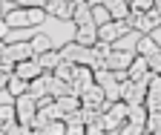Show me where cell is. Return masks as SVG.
<instances>
[{
  "instance_id": "cell-4",
  "label": "cell",
  "mask_w": 161,
  "mask_h": 135,
  "mask_svg": "<svg viewBox=\"0 0 161 135\" xmlns=\"http://www.w3.org/2000/svg\"><path fill=\"white\" fill-rule=\"evenodd\" d=\"M14 109H17V124L32 127L35 115H37V101L32 95H23V98H14Z\"/></svg>"
},
{
  "instance_id": "cell-2",
  "label": "cell",
  "mask_w": 161,
  "mask_h": 135,
  "mask_svg": "<svg viewBox=\"0 0 161 135\" xmlns=\"http://www.w3.org/2000/svg\"><path fill=\"white\" fill-rule=\"evenodd\" d=\"M0 57H3V61H12V63H23V61H32L37 55L32 49V40H26V43H6Z\"/></svg>"
},
{
  "instance_id": "cell-23",
  "label": "cell",
  "mask_w": 161,
  "mask_h": 135,
  "mask_svg": "<svg viewBox=\"0 0 161 135\" xmlns=\"http://www.w3.org/2000/svg\"><path fill=\"white\" fill-rule=\"evenodd\" d=\"M147 118H150L147 106H132V109H130V124H135V127H147Z\"/></svg>"
},
{
  "instance_id": "cell-44",
  "label": "cell",
  "mask_w": 161,
  "mask_h": 135,
  "mask_svg": "<svg viewBox=\"0 0 161 135\" xmlns=\"http://www.w3.org/2000/svg\"><path fill=\"white\" fill-rule=\"evenodd\" d=\"M69 3H78V0H69Z\"/></svg>"
},
{
  "instance_id": "cell-17",
  "label": "cell",
  "mask_w": 161,
  "mask_h": 135,
  "mask_svg": "<svg viewBox=\"0 0 161 135\" xmlns=\"http://www.w3.org/2000/svg\"><path fill=\"white\" fill-rule=\"evenodd\" d=\"M12 98H23V95H29V81L23 78H17V75H12V81H9V89H6Z\"/></svg>"
},
{
  "instance_id": "cell-31",
  "label": "cell",
  "mask_w": 161,
  "mask_h": 135,
  "mask_svg": "<svg viewBox=\"0 0 161 135\" xmlns=\"http://www.w3.org/2000/svg\"><path fill=\"white\" fill-rule=\"evenodd\" d=\"M43 132L46 135H66V121H52Z\"/></svg>"
},
{
  "instance_id": "cell-21",
  "label": "cell",
  "mask_w": 161,
  "mask_h": 135,
  "mask_svg": "<svg viewBox=\"0 0 161 135\" xmlns=\"http://www.w3.org/2000/svg\"><path fill=\"white\" fill-rule=\"evenodd\" d=\"M95 84L101 89H107V86L118 84V78H115V72H109V69H95Z\"/></svg>"
},
{
  "instance_id": "cell-15",
  "label": "cell",
  "mask_w": 161,
  "mask_h": 135,
  "mask_svg": "<svg viewBox=\"0 0 161 135\" xmlns=\"http://www.w3.org/2000/svg\"><path fill=\"white\" fill-rule=\"evenodd\" d=\"M37 63H40V69H43V72H55L60 63H64V57H60V52H58V49H52V52L37 55Z\"/></svg>"
},
{
  "instance_id": "cell-16",
  "label": "cell",
  "mask_w": 161,
  "mask_h": 135,
  "mask_svg": "<svg viewBox=\"0 0 161 135\" xmlns=\"http://www.w3.org/2000/svg\"><path fill=\"white\" fill-rule=\"evenodd\" d=\"M104 6L109 9L112 20H127V14L132 12V9H130V0H107Z\"/></svg>"
},
{
  "instance_id": "cell-18",
  "label": "cell",
  "mask_w": 161,
  "mask_h": 135,
  "mask_svg": "<svg viewBox=\"0 0 161 135\" xmlns=\"http://www.w3.org/2000/svg\"><path fill=\"white\" fill-rule=\"evenodd\" d=\"M80 121H84L86 127H95V124L104 121V112L95 109V106H80Z\"/></svg>"
},
{
  "instance_id": "cell-40",
  "label": "cell",
  "mask_w": 161,
  "mask_h": 135,
  "mask_svg": "<svg viewBox=\"0 0 161 135\" xmlns=\"http://www.w3.org/2000/svg\"><path fill=\"white\" fill-rule=\"evenodd\" d=\"M86 3H89V6H104L107 0H86Z\"/></svg>"
},
{
  "instance_id": "cell-43",
  "label": "cell",
  "mask_w": 161,
  "mask_h": 135,
  "mask_svg": "<svg viewBox=\"0 0 161 135\" xmlns=\"http://www.w3.org/2000/svg\"><path fill=\"white\" fill-rule=\"evenodd\" d=\"M0 135H6V127H3V124H0Z\"/></svg>"
},
{
  "instance_id": "cell-24",
  "label": "cell",
  "mask_w": 161,
  "mask_h": 135,
  "mask_svg": "<svg viewBox=\"0 0 161 135\" xmlns=\"http://www.w3.org/2000/svg\"><path fill=\"white\" fill-rule=\"evenodd\" d=\"M32 49H35V55H43V52H52L55 46H52V40L46 35H35L32 37Z\"/></svg>"
},
{
  "instance_id": "cell-32",
  "label": "cell",
  "mask_w": 161,
  "mask_h": 135,
  "mask_svg": "<svg viewBox=\"0 0 161 135\" xmlns=\"http://www.w3.org/2000/svg\"><path fill=\"white\" fill-rule=\"evenodd\" d=\"M46 20V9H29V23L37 26V23H43Z\"/></svg>"
},
{
  "instance_id": "cell-10",
  "label": "cell",
  "mask_w": 161,
  "mask_h": 135,
  "mask_svg": "<svg viewBox=\"0 0 161 135\" xmlns=\"http://www.w3.org/2000/svg\"><path fill=\"white\" fill-rule=\"evenodd\" d=\"M80 104H84V106H95V109H101V106L107 104V95H104V89H101L98 84H92L84 95H80Z\"/></svg>"
},
{
  "instance_id": "cell-1",
  "label": "cell",
  "mask_w": 161,
  "mask_h": 135,
  "mask_svg": "<svg viewBox=\"0 0 161 135\" xmlns=\"http://www.w3.org/2000/svg\"><path fill=\"white\" fill-rule=\"evenodd\" d=\"M130 32L132 29H130L127 20H112V23H107V26L98 29V40L101 43H118V40H124Z\"/></svg>"
},
{
  "instance_id": "cell-7",
  "label": "cell",
  "mask_w": 161,
  "mask_h": 135,
  "mask_svg": "<svg viewBox=\"0 0 161 135\" xmlns=\"http://www.w3.org/2000/svg\"><path fill=\"white\" fill-rule=\"evenodd\" d=\"M14 75L17 78H23V81H35V78H40L43 75V69H40V63H37V57H32V61H23V63H17L14 66Z\"/></svg>"
},
{
  "instance_id": "cell-46",
  "label": "cell",
  "mask_w": 161,
  "mask_h": 135,
  "mask_svg": "<svg viewBox=\"0 0 161 135\" xmlns=\"http://www.w3.org/2000/svg\"><path fill=\"white\" fill-rule=\"evenodd\" d=\"M46 3H52V0H46Z\"/></svg>"
},
{
  "instance_id": "cell-35",
  "label": "cell",
  "mask_w": 161,
  "mask_h": 135,
  "mask_svg": "<svg viewBox=\"0 0 161 135\" xmlns=\"http://www.w3.org/2000/svg\"><path fill=\"white\" fill-rule=\"evenodd\" d=\"M147 61H150V72L153 75H161V52L153 55V57H147Z\"/></svg>"
},
{
  "instance_id": "cell-25",
  "label": "cell",
  "mask_w": 161,
  "mask_h": 135,
  "mask_svg": "<svg viewBox=\"0 0 161 135\" xmlns=\"http://www.w3.org/2000/svg\"><path fill=\"white\" fill-rule=\"evenodd\" d=\"M101 127H104L109 135H118V132H121V127H124V121H118L115 115H109V112H107V115H104V121H101Z\"/></svg>"
},
{
  "instance_id": "cell-20",
  "label": "cell",
  "mask_w": 161,
  "mask_h": 135,
  "mask_svg": "<svg viewBox=\"0 0 161 135\" xmlns=\"http://www.w3.org/2000/svg\"><path fill=\"white\" fill-rule=\"evenodd\" d=\"M0 124H3L6 129L12 124H17V109H14V104H3V106H0Z\"/></svg>"
},
{
  "instance_id": "cell-27",
  "label": "cell",
  "mask_w": 161,
  "mask_h": 135,
  "mask_svg": "<svg viewBox=\"0 0 161 135\" xmlns=\"http://www.w3.org/2000/svg\"><path fill=\"white\" fill-rule=\"evenodd\" d=\"M66 89H69V84H64V81H58L55 75H52V81H49V95H52V98H60V95H69Z\"/></svg>"
},
{
  "instance_id": "cell-14",
  "label": "cell",
  "mask_w": 161,
  "mask_h": 135,
  "mask_svg": "<svg viewBox=\"0 0 161 135\" xmlns=\"http://www.w3.org/2000/svg\"><path fill=\"white\" fill-rule=\"evenodd\" d=\"M72 23H78V26H89L92 23V6L86 3V0H78V3H75Z\"/></svg>"
},
{
  "instance_id": "cell-13",
  "label": "cell",
  "mask_w": 161,
  "mask_h": 135,
  "mask_svg": "<svg viewBox=\"0 0 161 135\" xmlns=\"http://www.w3.org/2000/svg\"><path fill=\"white\" fill-rule=\"evenodd\" d=\"M135 52H138L141 57H153V55H158V52H161V46L155 43V37H153V35H141V37H138Z\"/></svg>"
},
{
  "instance_id": "cell-6",
  "label": "cell",
  "mask_w": 161,
  "mask_h": 135,
  "mask_svg": "<svg viewBox=\"0 0 161 135\" xmlns=\"http://www.w3.org/2000/svg\"><path fill=\"white\" fill-rule=\"evenodd\" d=\"M55 106L60 109V118H69V115H75V112H80V106H84V104H80V98H78V95H60V98H55Z\"/></svg>"
},
{
  "instance_id": "cell-3",
  "label": "cell",
  "mask_w": 161,
  "mask_h": 135,
  "mask_svg": "<svg viewBox=\"0 0 161 135\" xmlns=\"http://www.w3.org/2000/svg\"><path fill=\"white\" fill-rule=\"evenodd\" d=\"M92 84H95V69H92V66H75V78H72V84H69V92L80 98V95H84Z\"/></svg>"
},
{
  "instance_id": "cell-9",
  "label": "cell",
  "mask_w": 161,
  "mask_h": 135,
  "mask_svg": "<svg viewBox=\"0 0 161 135\" xmlns=\"http://www.w3.org/2000/svg\"><path fill=\"white\" fill-rule=\"evenodd\" d=\"M46 14H55L60 20H72L75 3H69V0H52V3H46Z\"/></svg>"
},
{
  "instance_id": "cell-19",
  "label": "cell",
  "mask_w": 161,
  "mask_h": 135,
  "mask_svg": "<svg viewBox=\"0 0 161 135\" xmlns=\"http://www.w3.org/2000/svg\"><path fill=\"white\" fill-rule=\"evenodd\" d=\"M92 23L101 29V26H107V23H112V14H109V9L107 6H92Z\"/></svg>"
},
{
  "instance_id": "cell-38",
  "label": "cell",
  "mask_w": 161,
  "mask_h": 135,
  "mask_svg": "<svg viewBox=\"0 0 161 135\" xmlns=\"http://www.w3.org/2000/svg\"><path fill=\"white\" fill-rule=\"evenodd\" d=\"M9 81H12V75L0 72V92H6V89H9Z\"/></svg>"
},
{
  "instance_id": "cell-34",
  "label": "cell",
  "mask_w": 161,
  "mask_h": 135,
  "mask_svg": "<svg viewBox=\"0 0 161 135\" xmlns=\"http://www.w3.org/2000/svg\"><path fill=\"white\" fill-rule=\"evenodd\" d=\"M6 135H32V127H26V124H12L6 129Z\"/></svg>"
},
{
  "instance_id": "cell-8",
  "label": "cell",
  "mask_w": 161,
  "mask_h": 135,
  "mask_svg": "<svg viewBox=\"0 0 161 135\" xmlns=\"http://www.w3.org/2000/svg\"><path fill=\"white\" fill-rule=\"evenodd\" d=\"M3 20H6V26L9 29H29L32 23H29V9H12V12H6L3 14Z\"/></svg>"
},
{
  "instance_id": "cell-22",
  "label": "cell",
  "mask_w": 161,
  "mask_h": 135,
  "mask_svg": "<svg viewBox=\"0 0 161 135\" xmlns=\"http://www.w3.org/2000/svg\"><path fill=\"white\" fill-rule=\"evenodd\" d=\"M55 78H58V81H64V84H72V78H75V63L64 61V63L55 69Z\"/></svg>"
},
{
  "instance_id": "cell-42",
  "label": "cell",
  "mask_w": 161,
  "mask_h": 135,
  "mask_svg": "<svg viewBox=\"0 0 161 135\" xmlns=\"http://www.w3.org/2000/svg\"><path fill=\"white\" fill-rule=\"evenodd\" d=\"M32 135H46V132L43 129H32Z\"/></svg>"
},
{
  "instance_id": "cell-37",
  "label": "cell",
  "mask_w": 161,
  "mask_h": 135,
  "mask_svg": "<svg viewBox=\"0 0 161 135\" xmlns=\"http://www.w3.org/2000/svg\"><path fill=\"white\" fill-rule=\"evenodd\" d=\"M52 104H55V98H52V95H46V98H40V101H37V109H49Z\"/></svg>"
},
{
  "instance_id": "cell-41",
  "label": "cell",
  "mask_w": 161,
  "mask_h": 135,
  "mask_svg": "<svg viewBox=\"0 0 161 135\" xmlns=\"http://www.w3.org/2000/svg\"><path fill=\"white\" fill-rule=\"evenodd\" d=\"M6 14V0H0V17Z\"/></svg>"
},
{
  "instance_id": "cell-26",
  "label": "cell",
  "mask_w": 161,
  "mask_h": 135,
  "mask_svg": "<svg viewBox=\"0 0 161 135\" xmlns=\"http://www.w3.org/2000/svg\"><path fill=\"white\" fill-rule=\"evenodd\" d=\"M130 9L135 14H147V12L155 9V0H130Z\"/></svg>"
},
{
  "instance_id": "cell-36",
  "label": "cell",
  "mask_w": 161,
  "mask_h": 135,
  "mask_svg": "<svg viewBox=\"0 0 161 135\" xmlns=\"http://www.w3.org/2000/svg\"><path fill=\"white\" fill-rule=\"evenodd\" d=\"M150 92H161V75H150Z\"/></svg>"
},
{
  "instance_id": "cell-39",
  "label": "cell",
  "mask_w": 161,
  "mask_h": 135,
  "mask_svg": "<svg viewBox=\"0 0 161 135\" xmlns=\"http://www.w3.org/2000/svg\"><path fill=\"white\" fill-rule=\"evenodd\" d=\"M6 35H9V26H6V20H0V40H3Z\"/></svg>"
},
{
  "instance_id": "cell-33",
  "label": "cell",
  "mask_w": 161,
  "mask_h": 135,
  "mask_svg": "<svg viewBox=\"0 0 161 135\" xmlns=\"http://www.w3.org/2000/svg\"><path fill=\"white\" fill-rule=\"evenodd\" d=\"M118 135H147V132H144V127H135V124H130V121H127L124 127H121V132H118Z\"/></svg>"
},
{
  "instance_id": "cell-12",
  "label": "cell",
  "mask_w": 161,
  "mask_h": 135,
  "mask_svg": "<svg viewBox=\"0 0 161 135\" xmlns=\"http://www.w3.org/2000/svg\"><path fill=\"white\" fill-rule=\"evenodd\" d=\"M75 43H80V46H95V43H98V26H95V23H89V26H78Z\"/></svg>"
},
{
  "instance_id": "cell-5",
  "label": "cell",
  "mask_w": 161,
  "mask_h": 135,
  "mask_svg": "<svg viewBox=\"0 0 161 135\" xmlns=\"http://www.w3.org/2000/svg\"><path fill=\"white\" fill-rule=\"evenodd\" d=\"M135 57H138L135 52H118V49H112V55L107 57V69L109 72H127Z\"/></svg>"
},
{
  "instance_id": "cell-29",
  "label": "cell",
  "mask_w": 161,
  "mask_h": 135,
  "mask_svg": "<svg viewBox=\"0 0 161 135\" xmlns=\"http://www.w3.org/2000/svg\"><path fill=\"white\" fill-rule=\"evenodd\" d=\"M147 112H161V92H147Z\"/></svg>"
},
{
  "instance_id": "cell-28",
  "label": "cell",
  "mask_w": 161,
  "mask_h": 135,
  "mask_svg": "<svg viewBox=\"0 0 161 135\" xmlns=\"http://www.w3.org/2000/svg\"><path fill=\"white\" fill-rule=\"evenodd\" d=\"M52 124V118H49V112L46 109H37V115H35V121H32V129H46Z\"/></svg>"
},
{
  "instance_id": "cell-11",
  "label": "cell",
  "mask_w": 161,
  "mask_h": 135,
  "mask_svg": "<svg viewBox=\"0 0 161 135\" xmlns=\"http://www.w3.org/2000/svg\"><path fill=\"white\" fill-rule=\"evenodd\" d=\"M147 75H150V61H147V57H135V61H132V66L127 69V78L135 84V81H141V78H147Z\"/></svg>"
},
{
  "instance_id": "cell-45",
  "label": "cell",
  "mask_w": 161,
  "mask_h": 135,
  "mask_svg": "<svg viewBox=\"0 0 161 135\" xmlns=\"http://www.w3.org/2000/svg\"><path fill=\"white\" fill-rule=\"evenodd\" d=\"M155 135H161V129H158V132H155Z\"/></svg>"
},
{
  "instance_id": "cell-30",
  "label": "cell",
  "mask_w": 161,
  "mask_h": 135,
  "mask_svg": "<svg viewBox=\"0 0 161 135\" xmlns=\"http://www.w3.org/2000/svg\"><path fill=\"white\" fill-rule=\"evenodd\" d=\"M3 43H26V29H14L3 37Z\"/></svg>"
}]
</instances>
